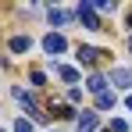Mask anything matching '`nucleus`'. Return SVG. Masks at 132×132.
Listing matches in <instances>:
<instances>
[{"label":"nucleus","instance_id":"obj_1","mask_svg":"<svg viewBox=\"0 0 132 132\" xmlns=\"http://www.w3.org/2000/svg\"><path fill=\"white\" fill-rule=\"evenodd\" d=\"M75 14H79V22L86 25V29H93V32H100V18H96V11H93V4H86V0H82Z\"/></svg>","mask_w":132,"mask_h":132},{"label":"nucleus","instance_id":"obj_2","mask_svg":"<svg viewBox=\"0 0 132 132\" xmlns=\"http://www.w3.org/2000/svg\"><path fill=\"white\" fill-rule=\"evenodd\" d=\"M43 50L50 54V57H54V54H64V50H68V39L61 36V32H46V36H43Z\"/></svg>","mask_w":132,"mask_h":132},{"label":"nucleus","instance_id":"obj_3","mask_svg":"<svg viewBox=\"0 0 132 132\" xmlns=\"http://www.w3.org/2000/svg\"><path fill=\"white\" fill-rule=\"evenodd\" d=\"M14 100H18V104H22V107L32 114V121H43V114H39V107H36V100H32L25 89H18V86H14Z\"/></svg>","mask_w":132,"mask_h":132},{"label":"nucleus","instance_id":"obj_4","mask_svg":"<svg viewBox=\"0 0 132 132\" xmlns=\"http://www.w3.org/2000/svg\"><path fill=\"white\" fill-rule=\"evenodd\" d=\"M100 57H107V54H104V50H93V46H79V61H82L86 68H93Z\"/></svg>","mask_w":132,"mask_h":132},{"label":"nucleus","instance_id":"obj_5","mask_svg":"<svg viewBox=\"0 0 132 132\" xmlns=\"http://www.w3.org/2000/svg\"><path fill=\"white\" fill-rule=\"evenodd\" d=\"M111 82L121 86V89H129L132 86V71H129V68H111Z\"/></svg>","mask_w":132,"mask_h":132},{"label":"nucleus","instance_id":"obj_6","mask_svg":"<svg viewBox=\"0 0 132 132\" xmlns=\"http://www.w3.org/2000/svg\"><path fill=\"white\" fill-rule=\"evenodd\" d=\"M79 132H96V111H82L79 114Z\"/></svg>","mask_w":132,"mask_h":132},{"label":"nucleus","instance_id":"obj_7","mask_svg":"<svg viewBox=\"0 0 132 132\" xmlns=\"http://www.w3.org/2000/svg\"><path fill=\"white\" fill-rule=\"evenodd\" d=\"M86 89H89V93H96V96H100V93H107V79H104V75H89Z\"/></svg>","mask_w":132,"mask_h":132},{"label":"nucleus","instance_id":"obj_8","mask_svg":"<svg viewBox=\"0 0 132 132\" xmlns=\"http://www.w3.org/2000/svg\"><path fill=\"white\" fill-rule=\"evenodd\" d=\"M29 46H32L29 36H11V54H29Z\"/></svg>","mask_w":132,"mask_h":132},{"label":"nucleus","instance_id":"obj_9","mask_svg":"<svg viewBox=\"0 0 132 132\" xmlns=\"http://www.w3.org/2000/svg\"><path fill=\"white\" fill-rule=\"evenodd\" d=\"M71 18H75L71 11H61V7H50V22H54V25H68Z\"/></svg>","mask_w":132,"mask_h":132},{"label":"nucleus","instance_id":"obj_10","mask_svg":"<svg viewBox=\"0 0 132 132\" xmlns=\"http://www.w3.org/2000/svg\"><path fill=\"white\" fill-rule=\"evenodd\" d=\"M114 107V93H100L96 96V111H111Z\"/></svg>","mask_w":132,"mask_h":132},{"label":"nucleus","instance_id":"obj_11","mask_svg":"<svg viewBox=\"0 0 132 132\" xmlns=\"http://www.w3.org/2000/svg\"><path fill=\"white\" fill-rule=\"evenodd\" d=\"M57 75H61L64 82H79V71H75V68H57Z\"/></svg>","mask_w":132,"mask_h":132},{"label":"nucleus","instance_id":"obj_12","mask_svg":"<svg viewBox=\"0 0 132 132\" xmlns=\"http://www.w3.org/2000/svg\"><path fill=\"white\" fill-rule=\"evenodd\" d=\"M111 132H129V121L125 118H111Z\"/></svg>","mask_w":132,"mask_h":132},{"label":"nucleus","instance_id":"obj_13","mask_svg":"<svg viewBox=\"0 0 132 132\" xmlns=\"http://www.w3.org/2000/svg\"><path fill=\"white\" fill-rule=\"evenodd\" d=\"M14 132H32V121H29V118H18V121H14Z\"/></svg>","mask_w":132,"mask_h":132},{"label":"nucleus","instance_id":"obj_14","mask_svg":"<svg viewBox=\"0 0 132 132\" xmlns=\"http://www.w3.org/2000/svg\"><path fill=\"white\" fill-rule=\"evenodd\" d=\"M111 7H114L111 0H96V4H93V11H111Z\"/></svg>","mask_w":132,"mask_h":132},{"label":"nucleus","instance_id":"obj_15","mask_svg":"<svg viewBox=\"0 0 132 132\" xmlns=\"http://www.w3.org/2000/svg\"><path fill=\"white\" fill-rule=\"evenodd\" d=\"M125 107H129V111H132V93H129V100H125Z\"/></svg>","mask_w":132,"mask_h":132},{"label":"nucleus","instance_id":"obj_16","mask_svg":"<svg viewBox=\"0 0 132 132\" xmlns=\"http://www.w3.org/2000/svg\"><path fill=\"white\" fill-rule=\"evenodd\" d=\"M129 46H132V39H129Z\"/></svg>","mask_w":132,"mask_h":132},{"label":"nucleus","instance_id":"obj_17","mask_svg":"<svg viewBox=\"0 0 132 132\" xmlns=\"http://www.w3.org/2000/svg\"><path fill=\"white\" fill-rule=\"evenodd\" d=\"M0 132H4V129H0Z\"/></svg>","mask_w":132,"mask_h":132}]
</instances>
